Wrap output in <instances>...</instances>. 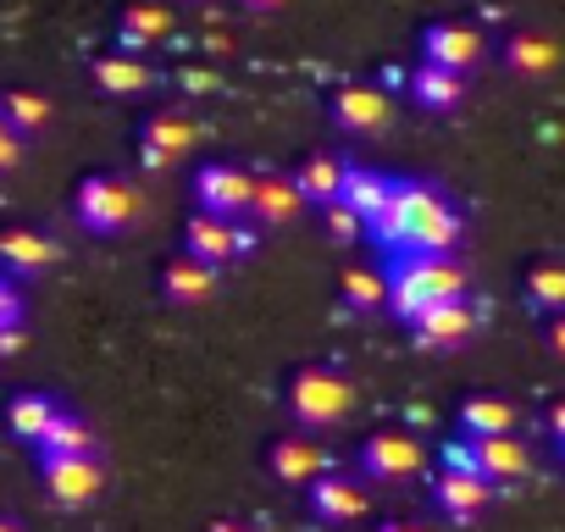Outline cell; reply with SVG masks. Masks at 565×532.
Here are the masks:
<instances>
[{"label":"cell","instance_id":"cell-1","mask_svg":"<svg viewBox=\"0 0 565 532\" xmlns=\"http://www.w3.org/2000/svg\"><path fill=\"white\" fill-rule=\"evenodd\" d=\"M444 300H466V273L449 255H399L388 266V306H394V317L416 322L422 311H433Z\"/></svg>","mask_w":565,"mask_h":532},{"label":"cell","instance_id":"cell-2","mask_svg":"<svg viewBox=\"0 0 565 532\" xmlns=\"http://www.w3.org/2000/svg\"><path fill=\"white\" fill-rule=\"evenodd\" d=\"M289 405H295L300 427H333V422L350 416L355 389H350L339 372H328V366H306V372L295 377V389H289Z\"/></svg>","mask_w":565,"mask_h":532},{"label":"cell","instance_id":"cell-3","mask_svg":"<svg viewBox=\"0 0 565 532\" xmlns=\"http://www.w3.org/2000/svg\"><path fill=\"white\" fill-rule=\"evenodd\" d=\"M194 200L205 216H222V222H238L249 216V200H255V178L244 167H227V161H211L194 172Z\"/></svg>","mask_w":565,"mask_h":532},{"label":"cell","instance_id":"cell-4","mask_svg":"<svg viewBox=\"0 0 565 532\" xmlns=\"http://www.w3.org/2000/svg\"><path fill=\"white\" fill-rule=\"evenodd\" d=\"M139 216V194L122 178H84L78 189V222L89 233H122Z\"/></svg>","mask_w":565,"mask_h":532},{"label":"cell","instance_id":"cell-5","mask_svg":"<svg viewBox=\"0 0 565 532\" xmlns=\"http://www.w3.org/2000/svg\"><path fill=\"white\" fill-rule=\"evenodd\" d=\"M255 233L260 227H238V222H222V216H189V227H183V255H194V260H205V266H227L233 255H244V249H255Z\"/></svg>","mask_w":565,"mask_h":532},{"label":"cell","instance_id":"cell-6","mask_svg":"<svg viewBox=\"0 0 565 532\" xmlns=\"http://www.w3.org/2000/svg\"><path fill=\"white\" fill-rule=\"evenodd\" d=\"M482 34L477 29H466V23H433L427 34H422V56L433 62V67H444V73H471L477 62H482Z\"/></svg>","mask_w":565,"mask_h":532},{"label":"cell","instance_id":"cell-7","mask_svg":"<svg viewBox=\"0 0 565 532\" xmlns=\"http://www.w3.org/2000/svg\"><path fill=\"white\" fill-rule=\"evenodd\" d=\"M361 471H366L372 482H405V477L422 471V444H416L411 433H377V438H366V449H361Z\"/></svg>","mask_w":565,"mask_h":532},{"label":"cell","instance_id":"cell-8","mask_svg":"<svg viewBox=\"0 0 565 532\" xmlns=\"http://www.w3.org/2000/svg\"><path fill=\"white\" fill-rule=\"evenodd\" d=\"M300 205H306V194H300L295 178L260 172V178H255V200H249V222L266 227V233H277V227H289V222L300 216Z\"/></svg>","mask_w":565,"mask_h":532},{"label":"cell","instance_id":"cell-9","mask_svg":"<svg viewBox=\"0 0 565 532\" xmlns=\"http://www.w3.org/2000/svg\"><path fill=\"white\" fill-rule=\"evenodd\" d=\"M460 233H466L460 211H455V205L444 200V189L433 183L427 200H422V211H416V255H449V249L460 244Z\"/></svg>","mask_w":565,"mask_h":532},{"label":"cell","instance_id":"cell-10","mask_svg":"<svg viewBox=\"0 0 565 532\" xmlns=\"http://www.w3.org/2000/svg\"><path fill=\"white\" fill-rule=\"evenodd\" d=\"M45 482H51V499L56 504L78 510V504H89L106 488V471H100L95 455H84V460H45Z\"/></svg>","mask_w":565,"mask_h":532},{"label":"cell","instance_id":"cell-11","mask_svg":"<svg viewBox=\"0 0 565 532\" xmlns=\"http://www.w3.org/2000/svg\"><path fill=\"white\" fill-rule=\"evenodd\" d=\"M333 117H339V128H350V134H383V128H388V95L372 89V84H344V89L333 95Z\"/></svg>","mask_w":565,"mask_h":532},{"label":"cell","instance_id":"cell-12","mask_svg":"<svg viewBox=\"0 0 565 532\" xmlns=\"http://www.w3.org/2000/svg\"><path fill=\"white\" fill-rule=\"evenodd\" d=\"M471 306L466 300H444V306H433V311H422L416 322H411V333H416V344H427V350H449V344H460L466 333H471Z\"/></svg>","mask_w":565,"mask_h":532},{"label":"cell","instance_id":"cell-13","mask_svg":"<svg viewBox=\"0 0 565 532\" xmlns=\"http://www.w3.org/2000/svg\"><path fill=\"white\" fill-rule=\"evenodd\" d=\"M438 510L449 521H471L488 499H493V482L488 477H466V471H438V488H433Z\"/></svg>","mask_w":565,"mask_h":532},{"label":"cell","instance_id":"cell-14","mask_svg":"<svg viewBox=\"0 0 565 532\" xmlns=\"http://www.w3.org/2000/svg\"><path fill=\"white\" fill-rule=\"evenodd\" d=\"M388 200H394V178H388V172H377V167H350V172H344V205H350L366 227L383 216Z\"/></svg>","mask_w":565,"mask_h":532},{"label":"cell","instance_id":"cell-15","mask_svg":"<svg viewBox=\"0 0 565 532\" xmlns=\"http://www.w3.org/2000/svg\"><path fill=\"white\" fill-rule=\"evenodd\" d=\"M211 289H216V266H205L194 255H178L161 273V295L172 306H200V300H211Z\"/></svg>","mask_w":565,"mask_h":532},{"label":"cell","instance_id":"cell-16","mask_svg":"<svg viewBox=\"0 0 565 532\" xmlns=\"http://www.w3.org/2000/svg\"><path fill=\"white\" fill-rule=\"evenodd\" d=\"M405 89H411V100L427 106V111H455V106L466 100V78H460V73H444V67H433V62H422V67L405 78Z\"/></svg>","mask_w":565,"mask_h":532},{"label":"cell","instance_id":"cell-17","mask_svg":"<svg viewBox=\"0 0 565 532\" xmlns=\"http://www.w3.org/2000/svg\"><path fill=\"white\" fill-rule=\"evenodd\" d=\"M510 427H515V405L499 400V394H477V400H466V411H460V433H466L471 444H482V438H510Z\"/></svg>","mask_w":565,"mask_h":532},{"label":"cell","instance_id":"cell-18","mask_svg":"<svg viewBox=\"0 0 565 532\" xmlns=\"http://www.w3.org/2000/svg\"><path fill=\"white\" fill-rule=\"evenodd\" d=\"M271 471H277L282 482L311 488V482H322V477H328V460H322V449H317L311 438H282V444L271 449Z\"/></svg>","mask_w":565,"mask_h":532},{"label":"cell","instance_id":"cell-19","mask_svg":"<svg viewBox=\"0 0 565 532\" xmlns=\"http://www.w3.org/2000/svg\"><path fill=\"white\" fill-rule=\"evenodd\" d=\"M344 172H350V161H339V156H311V161L295 172V183H300L306 205H339V200H344Z\"/></svg>","mask_w":565,"mask_h":532},{"label":"cell","instance_id":"cell-20","mask_svg":"<svg viewBox=\"0 0 565 532\" xmlns=\"http://www.w3.org/2000/svg\"><path fill=\"white\" fill-rule=\"evenodd\" d=\"M34 449H40V466H45V460H84V455H95V433H89V422H84V416L62 411V416H56V427H51Z\"/></svg>","mask_w":565,"mask_h":532},{"label":"cell","instance_id":"cell-21","mask_svg":"<svg viewBox=\"0 0 565 532\" xmlns=\"http://www.w3.org/2000/svg\"><path fill=\"white\" fill-rule=\"evenodd\" d=\"M56 238L45 233H29V227H12V233H0V260L18 266V273H45V266H56Z\"/></svg>","mask_w":565,"mask_h":532},{"label":"cell","instance_id":"cell-22","mask_svg":"<svg viewBox=\"0 0 565 532\" xmlns=\"http://www.w3.org/2000/svg\"><path fill=\"white\" fill-rule=\"evenodd\" d=\"M504 62H510V73H521V78H543V73H554V62H559V45L548 40V34H510L504 40Z\"/></svg>","mask_w":565,"mask_h":532},{"label":"cell","instance_id":"cell-23","mask_svg":"<svg viewBox=\"0 0 565 532\" xmlns=\"http://www.w3.org/2000/svg\"><path fill=\"white\" fill-rule=\"evenodd\" d=\"M311 510L322 515V521H355L361 510H366V493L355 488V482H344V477H322V482H311Z\"/></svg>","mask_w":565,"mask_h":532},{"label":"cell","instance_id":"cell-24","mask_svg":"<svg viewBox=\"0 0 565 532\" xmlns=\"http://www.w3.org/2000/svg\"><path fill=\"white\" fill-rule=\"evenodd\" d=\"M172 34V12L167 7H128L122 12V56H139L145 45H161Z\"/></svg>","mask_w":565,"mask_h":532},{"label":"cell","instance_id":"cell-25","mask_svg":"<svg viewBox=\"0 0 565 532\" xmlns=\"http://www.w3.org/2000/svg\"><path fill=\"white\" fill-rule=\"evenodd\" d=\"M95 84H100L106 95H145V89L156 84V73H150L139 56H122V51H117V56H100V62H95Z\"/></svg>","mask_w":565,"mask_h":532},{"label":"cell","instance_id":"cell-26","mask_svg":"<svg viewBox=\"0 0 565 532\" xmlns=\"http://www.w3.org/2000/svg\"><path fill=\"white\" fill-rule=\"evenodd\" d=\"M526 444H515V438H482L477 444V471L488 477V482H515V477H526Z\"/></svg>","mask_w":565,"mask_h":532},{"label":"cell","instance_id":"cell-27","mask_svg":"<svg viewBox=\"0 0 565 532\" xmlns=\"http://www.w3.org/2000/svg\"><path fill=\"white\" fill-rule=\"evenodd\" d=\"M56 416H62V405H56L51 394H18V400H12V411H7L12 433H18V438H29V444H40V438L56 427Z\"/></svg>","mask_w":565,"mask_h":532},{"label":"cell","instance_id":"cell-28","mask_svg":"<svg viewBox=\"0 0 565 532\" xmlns=\"http://www.w3.org/2000/svg\"><path fill=\"white\" fill-rule=\"evenodd\" d=\"M0 117H7L12 134H40L51 123V106L34 89H12V95H0Z\"/></svg>","mask_w":565,"mask_h":532},{"label":"cell","instance_id":"cell-29","mask_svg":"<svg viewBox=\"0 0 565 532\" xmlns=\"http://www.w3.org/2000/svg\"><path fill=\"white\" fill-rule=\"evenodd\" d=\"M194 139H200V128H194L189 117H172V111H167V117H150V128H145V145L161 150V156H172V161H178Z\"/></svg>","mask_w":565,"mask_h":532},{"label":"cell","instance_id":"cell-30","mask_svg":"<svg viewBox=\"0 0 565 532\" xmlns=\"http://www.w3.org/2000/svg\"><path fill=\"white\" fill-rule=\"evenodd\" d=\"M344 306L350 311H383L388 306V273H366V266L344 273Z\"/></svg>","mask_w":565,"mask_h":532},{"label":"cell","instance_id":"cell-31","mask_svg":"<svg viewBox=\"0 0 565 532\" xmlns=\"http://www.w3.org/2000/svg\"><path fill=\"white\" fill-rule=\"evenodd\" d=\"M526 300L537 306V311H559L565 317V266H537V273L526 278Z\"/></svg>","mask_w":565,"mask_h":532},{"label":"cell","instance_id":"cell-32","mask_svg":"<svg viewBox=\"0 0 565 532\" xmlns=\"http://www.w3.org/2000/svg\"><path fill=\"white\" fill-rule=\"evenodd\" d=\"M444 471H466V477H482V471H477V444H471V438L449 444V449H444Z\"/></svg>","mask_w":565,"mask_h":532},{"label":"cell","instance_id":"cell-33","mask_svg":"<svg viewBox=\"0 0 565 532\" xmlns=\"http://www.w3.org/2000/svg\"><path fill=\"white\" fill-rule=\"evenodd\" d=\"M361 227H366V222H361L344 200H339V205H328V233H333V238H355Z\"/></svg>","mask_w":565,"mask_h":532},{"label":"cell","instance_id":"cell-34","mask_svg":"<svg viewBox=\"0 0 565 532\" xmlns=\"http://www.w3.org/2000/svg\"><path fill=\"white\" fill-rule=\"evenodd\" d=\"M7 328H23V300H18L12 278H0V333Z\"/></svg>","mask_w":565,"mask_h":532},{"label":"cell","instance_id":"cell-35","mask_svg":"<svg viewBox=\"0 0 565 532\" xmlns=\"http://www.w3.org/2000/svg\"><path fill=\"white\" fill-rule=\"evenodd\" d=\"M18 156H23V134H0V167H18Z\"/></svg>","mask_w":565,"mask_h":532},{"label":"cell","instance_id":"cell-36","mask_svg":"<svg viewBox=\"0 0 565 532\" xmlns=\"http://www.w3.org/2000/svg\"><path fill=\"white\" fill-rule=\"evenodd\" d=\"M548 350L565 361V317H554V322H548Z\"/></svg>","mask_w":565,"mask_h":532},{"label":"cell","instance_id":"cell-37","mask_svg":"<svg viewBox=\"0 0 565 532\" xmlns=\"http://www.w3.org/2000/svg\"><path fill=\"white\" fill-rule=\"evenodd\" d=\"M548 433H554V444H565V400L548 411Z\"/></svg>","mask_w":565,"mask_h":532},{"label":"cell","instance_id":"cell-38","mask_svg":"<svg viewBox=\"0 0 565 532\" xmlns=\"http://www.w3.org/2000/svg\"><path fill=\"white\" fill-rule=\"evenodd\" d=\"M12 350H23V328H7V333H0V355H12Z\"/></svg>","mask_w":565,"mask_h":532},{"label":"cell","instance_id":"cell-39","mask_svg":"<svg viewBox=\"0 0 565 532\" xmlns=\"http://www.w3.org/2000/svg\"><path fill=\"white\" fill-rule=\"evenodd\" d=\"M145 167H150V172H161V167H172V156H161V150H150V145H145Z\"/></svg>","mask_w":565,"mask_h":532},{"label":"cell","instance_id":"cell-40","mask_svg":"<svg viewBox=\"0 0 565 532\" xmlns=\"http://www.w3.org/2000/svg\"><path fill=\"white\" fill-rule=\"evenodd\" d=\"M244 7H249V12H277L282 0H244Z\"/></svg>","mask_w":565,"mask_h":532},{"label":"cell","instance_id":"cell-41","mask_svg":"<svg viewBox=\"0 0 565 532\" xmlns=\"http://www.w3.org/2000/svg\"><path fill=\"white\" fill-rule=\"evenodd\" d=\"M0 532H23V526H18L12 515H0Z\"/></svg>","mask_w":565,"mask_h":532},{"label":"cell","instance_id":"cell-42","mask_svg":"<svg viewBox=\"0 0 565 532\" xmlns=\"http://www.w3.org/2000/svg\"><path fill=\"white\" fill-rule=\"evenodd\" d=\"M211 532H244V526H233V521H216V526H211Z\"/></svg>","mask_w":565,"mask_h":532},{"label":"cell","instance_id":"cell-43","mask_svg":"<svg viewBox=\"0 0 565 532\" xmlns=\"http://www.w3.org/2000/svg\"><path fill=\"white\" fill-rule=\"evenodd\" d=\"M383 532H422V526H383Z\"/></svg>","mask_w":565,"mask_h":532},{"label":"cell","instance_id":"cell-44","mask_svg":"<svg viewBox=\"0 0 565 532\" xmlns=\"http://www.w3.org/2000/svg\"><path fill=\"white\" fill-rule=\"evenodd\" d=\"M0 134H7V117H0Z\"/></svg>","mask_w":565,"mask_h":532},{"label":"cell","instance_id":"cell-45","mask_svg":"<svg viewBox=\"0 0 565 532\" xmlns=\"http://www.w3.org/2000/svg\"><path fill=\"white\" fill-rule=\"evenodd\" d=\"M559 455H565V444H559Z\"/></svg>","mask_w":565,"mask_h":532}]
</instances>
